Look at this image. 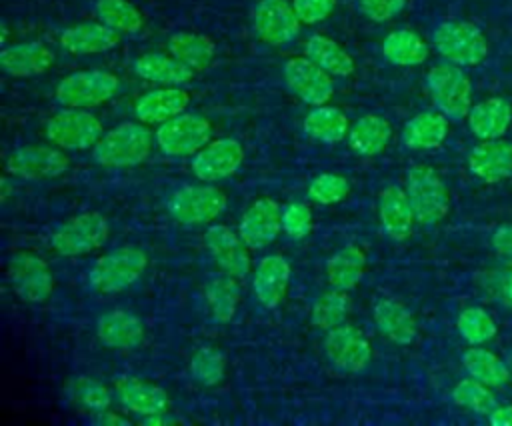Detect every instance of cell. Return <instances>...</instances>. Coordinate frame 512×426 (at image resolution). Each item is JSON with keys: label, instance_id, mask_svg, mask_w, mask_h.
<instances>
[{"label": "cell", "instance_id": "obj_47", "mask_svg": "<svg viewBox=\"0 0 512 426\" xmlns=\"http://www.w3.org/2000/svg\"><path fill=\"white\" fill-rule=\"evenodd\" d=\"M292 8L302 24H316L332 14L336 0H292Z\"/></svg>", "mask_w": 512, "mask_h": 426}, {"label": "cell", "instance_id": "obj_36", "mask_svg": "<svg viewBox=\"0 0 512 426\" xmlns=\"http://www.w3.org/2000/svg\"><path fill=\"white\" fill-rule=\"evenodd\" d=\"M382 56L396 66H418L428 58V46L416 32L402 28L382 40Z\"/></svg>", "mask_w": 512, "mask_h": 426}, {"label": "cell", "instance_id": "obj_34", "mask_svg": "<svg viewBox=\"0 0 512 426\" xmlns=\"http://www.w3.org/2000/svg\"><path fill=\"white\" fill-rule=\"evenodd\" d=\"M306 56L316 62L330 76L346 78L354 72L352 56L332 38L324 34H312L306 40Z\"/></svg>", "mask_w": 512, "mask_h": 426}, {"label": "cell", "instance_id": "obj_17", "mask_svg": "<svg viewBox=\"0 0 512 426\" xmlns=\"http://www.w3.org/2000/svg\"><path fill=\"white\" fill-rule=\"evenodd\" d=\"M204 242L222 272L236 278H244L250 272V256L246 250L248 244L228 226H210L204 234Z\"/></svg>", "mask_w": 512, "mask_h": 426}, {"label": "cell", "instance_id": "obj_38", "mask_svg": "<svg viewBox=\"0 0 512 426\" xmlns=\"http://www.w3.org/2000/svg\"><path fill=\"white\" fill-rule=\"evenodd\" d=\"M96 14L118 34H136L144 26L142 12L128 0H98Z\"/></svg>", "mask_w": 512, "mask_h": 426}, {"label": "cell", "instance_id": "obj_46", "mask_svg": "<svg viewBox=\"0 0 512 426\" xmlns=\"http://www.w3.org/2000/svg\"><path fill=\"white\" fill-rule=\"evenodd\" d=\"M282 230L290 238H304L312 230V212L304 202H292L282 210Z\"/></svg>", "mask_w": 512, "mask_h": 426}, {"label": "cell", "instance_id": "obj_41", "mask_svg": "<svg viewBox=\"0 0 512 426\" xmlns=\"http://www.w3.org/2000/svg\"><path fill=\"white\" fill-rule=\"evenodd\" d=\"M456 328L470 344H484L496 334V324L482 308H466L458 314Z\"/></svg>", "mask_w": 512, "mask_h": 426}, {"label": "cell", "instance_id": "obj_3", "mask_svg": "<svg viewBox=\"0 0 512 426\" xmlns=\"http://www.w3.org/2000/svg\"><path fill=\"white\" fill-rule=\"evenodd\" d=\"M432 44L442 58L456 66H476L488 54L484 34L470 22H442L432 34Z\"/></svg>", "mask_w": 512, "mask_h": 426}, {"label": "cell", "instance_id": "obj_9", "mask_svg": "<svg viewBox=\"0 0 512 426\" xmlns=\"http://www.w3.org/2000/svg\"><path fill=\"white\" fill-rule=\"evenodd\" d=\"M226 208V194L216 186H182L168 198V212L180 224H208Z\"/></svg>", "mask_w": 512, "mask_h": 426}, {"label": "cell", "instance_id": "obj_42", "mask_svg": "<svg viewBox=\"0 0 512 426\" xmlns=\"http://www.w3.org/2000/svg\"><path fill=\"white\" fill-rule=\"evenodd\" d=\"M452 398L458 406L468 408L476 414H490L498 406L496 398L488 392L486 384L476 378L458 382L456 388L452 390Z\"/></svg>", "mask_w": 512, "mask_h": 426}, {"label": "cell", "instance_id": "obj_37", "mask_svg": "<svg viewBox=\"0 0 512 426\" xmlns=\"http://www.w3.org/2000/svg\"><path fill=\"white\" fill-rule=\"evenodd\" d=\"M240 300V288L236 276L220 272L212 274L206 284V302L210 306L212 316L218 322H230L236 314V306Z\"/></svg>", "mask_w": 512, "mask_h": 426}, {"label": "cell", "instance_id": "obj_33", "mask_svg": "<svg viewBox=\"0 0 512 426\" xmlns=\"http://www.w3.org/2000/svg\"><path fill=\"white\" fill-rule=\"evenodd\" d=\"M168 52L176 60L186 64L190 70L198 72V70H204V68H208L212 64L214 54H216V46L204 34L176 32L168 40Z\"/></svg>", "mask_w": 512, "mask_h": 426}, {"label": "cell", "instance_id": "obj_2", "mask_svg": "<svg viewBox=\"0 0 512 426\" xmlns=\"http://www.w3.org/2000/svg\"><path fill=\"white\" fill-rule=\"evenodd\" d=\"M148 258L136 246H122L100 256L90 268L88 282L92 290L110 294L132 286L146 270Z\"/></svg>", "mask_w": 512, "mask_h": 426}, {"label": "cell", "instance_id": "obj_45", "mask_svg": "<svg viewBox=\"0 0 512 426\" xmlns=\"http://www.w3.org/2000/svg\"><path fill=\"white\" fill-rule=\"evenodd\" d=\"M348 190L350 184L342 174H320L308 186L310 198L320 204L342 202L348 196Z\"/></svg>", "mask_w": 512, "mask_h": 426}, {"label": "cell", "instance_id": "obj_1", "mask_svg": "<svg viewBox=\"0 0 512 426\" xmlns=\"http://www.w3.org/2000/svg\"><path fill=\"white\" fill-rule=\"evenodd\" d=\"M154 134L138 122H124L102 134L92 158L106 168H128L144 162L152 150Z\"/></svg>", "mask_w": 512, "mask_h": 426}, {"label": "cell", "instance_id": "obj_39", "mask_svg": "<svg viewBox=\"0 0 512 426\" xmlns=\"http://www.w3.org/2000/svg\"><path fill=\"white\" fill-rule=\"evenodd\" d=\"M462 362H464V368L468 370V374L472 378L484 382L486 386H502L508 380V370H506L504 362L484 348L466 350L462 354Z\"/></svg>", "mask_w": 512, "mask_h": 426}, {"label": "cell", "instance_id": "obj_50", "mask_svg": "<svg viewBox=\"0 0 512 426\" xmlns=\"http://www.w3.org/2000/svg\"><path fill=\"white\" fill-rule=\"evenodd\" d=\"M490 424H494V426H512V406H496L490 412Z\"/></svg>", "mask_w": 512, "mask_h": 426}, {"label": "cell", "instance_id": "obj_10", "mask_svg": "<svg viewBox=\"0 0 512 426\" xmlns=\"http://www.w3.org/2000/svg\"><path fill=\"white\" fill-rule=\"evenodd\" d=\"M106 236V218L100 212H82L52 234V248L62 256H80L102 246Z\"/></svg>", "mask_w": 512, "mask_h": 426}, {"label": "cell", "instance_id": "obj_43", "mask_svg": "<svg viewBox=\"0 0 512 426\" xmlns=\"http://www.w3.org/2000/svg\"><path fill=\"white\" fill-rule=\"evenodd\" d=\"M190 372L200 384L214 386L224 376V356L216 348L204 346L192 356Z\"/></svg>", "mask_w": 512, "mask_h": 426}, {"label": "cell", "instance_id": "obj_27", "mask_svg": "<svg viewBox=\"0 0 512 426\" xmlns=\"http://www.w3.org/2000/svg\"><path fill=\"white\" fill-rule=\"evenodd\" d=\"M374 322L388 340L402 346L410 344L418 332L410 310L392 298H382L374 304Z\"/></svg>", "mask_w": 512, "mask_h": 426}, {"label": "cell", "instance_id": "obj_23", "mask_svg": "<svg viewBox=\"0 0 512 426\" xmlns=\"http://www.w3.org/2000/svg\"><path fill=\"white\" fill-rule=\"evenodd\" d=\"M468 168L486 182H498L512 176V144L486 140L468 154Z\"/></svg>", "mask_w": 512, "mask_h": 426}, {"label": "cell", "instance_id": "obj_26", "mask_svg": "<svg viewBox=\"0 0 512 426\" xmlns=\"http://www.w3.org/2000/svg\"><path fill=\"white\" fill-rule=\"evenodd\" d=\"M116 394L120 404L140 416H152L166 412L168 408V396L166 392L150 382L136 380V378H126L116 384Z\"/></svg>", "mask_w": 512, "mask_h": 426}, {"label": "cell", "instance_id": "obj_32", "mask_svg": "<svg viewBox=\"0 0 512 426\" xmlns=\"http://www.w3.org/2000/svg\"><path fill=\"white\" fill-rule=\"evenodd\" d=\"M366 254L360 246L348 244L326 262L328 284L336 290H352L364 276Z\"/></svg>", "mask_w": 512, "mask_h": 426}, {"label": "cell", "instance_id": "obj_8", "mask_svg": "<svg viewBox=\"0 0 512 426\" xmlns=\"http://www.w3.org/2000/svg\"><path fill=\"white\" fill-rule=\"evenodd\" d=\"M44 132L46 138L62 150H86L104 134L100 120L82 108H68L54 114L46 122Z\"/></svg>", "mask_w": 512, "mask_h": 426}, {"label": "cell", "instance_id": "obj_40", "mask_svg": "<svg viewBox=\"0 0 512 426\" xmlns=\"http://www.w3.org/2000/svg\"><path fill=\"white\" fill-rule=\"evenodd\" d=\"M348 314V298L344 290L332 288L330 292H324L312 306L310 320L316 328L332 330L340 324H344Z\"/></svg>", "mask_w": 512, "mask_h": 426}, {"label": "cell", "instance_id": "obj_24", "mask_svg": "<svg viewBox=\"0 0 512 426\" xmlns=\"http://www.w3.org/2000/svg\"><path fill=\"white\" fill-rule=\"evenodd\" d=\"M60 44L70 54H102L118 44V32L104 22H80L60 34Z\"/></svg>", "mask_w": 512, "mask_h": 426}, {"label": "cell", "instance_id": "obj_5", "mask_svg": "<svg viewBox=\"0 0 512 426\" xmlns=\"http://www.w3.org/2000/svg\"><path fill=\"white\" fill-rule=\"evenodd\" d=\"M118 86L116 74L108 70H78L58 82L54 96L66 108H90L110 100Z\"/></svg>", "mask_w": 512, "mask_h": 426}, {"label": "cell", "instance_id": "obj_16", "mask_svg": "<svg viewBox=\"0 0 512 426\" xmlns=\"http://www.w3.org/2000/svg\"><path fill=\"white\" fill-rule=\"evenodd\" d=\"M68 168L64 152L50 146H24L14 150L6 160V170L12 176L26 180L56 178Z\"/></svg>", "mask_w": 512, "mask_h": 426}, {"label": "cell", "instance_id": "obj_35", "mask_svg": "<svg viewBox=\"0 0 512 426\" xmlns=\"http://www.w3.org/2000/svg\"><path fill=\"white\" fill-rule=\"evenodd\" d=\"M304 132L318 142L324 144H332V142H340L342 138L348 136L350 124L346 114L340 108L334 106H316L314 110H310L304 116Z\"/></svg>", "mask_w": 512, "mask_h": 426}, {"label": "cell", "instance_id": "obj_14", "mask_svg": "<svg viewBox=\"0 0 512 426\" xmlns=\"http://www.w3.org/2000/svg\"><path fill=\"white\" fill-rule=\"evenodd\" d=\"M324 352L330 364L342 372H360L372 358L368 338L354 326H336L324 338Z\"/></svg>", "mask_w": 512, "mask_h": 426}, {"label": "cell", "instance_id": "obj_49", "mask_svg": "<svg viewBox=\"0 0 512 426\" xmlns=\"http://www.w3.org/2000/svg\"><path fill=\"white\" fill-rule=\"evenodd\" d=\"M492 244H494V248H496L500 254L512 256V224L498 228V230L494 232Z\"/></svg>", "mask_w": 512, "mask_h": 426}, {"label": "cell", "instance_id": "obj_18", "mask_svg": "<svg viewBox=\"0 0 512 426\" xmlns=\"http://www.w3.org/2000/svg\"><path fill=\"white\" fill-rule=\"evenodd\" d=\"M282 230V210L276 200L260 198L256 200L240 218L238 234L250 248H260L276 240Z\"/></svg>", "mask_w": 512, "mask_h": 426}, {"label": "cell", "instance_id": "obj_4", "mask_svg": "<svg viewBox=\"0 0 512 426\" xmlns=\"http://www.w3.org/2000/svg\"><path fill=\"white\" fill-rule=\"evenodd\" d=\"M406 194L410 198L414 216L420 224L432 226L448 212V190L440 176L424 164H416L406 174Z\"/></svg>", "mask_w": 512, "mask_h": 426}, {"label": "cell", "instance_id": "obj_13", "mask_svg": "<svg viewBox=\"0 0 512 426\" xmlns=\"http://www.w3.org/2000/svg\"><path fill=\"white\" fill-rule=\"evenodd\" d=\"M300 18L286 0H260L252 14L256 36L270 46H284L300 32Z\"/></svg>", "mask_w": 512, "mask_h": 426}, {"label": "cell", "instance_id": "obj_25", "mask_svg": "<svg viewBox=\"0 0 512 426\" xmlns=\"http://www.w3.org/2000/svg\"><path fill=\"white\" fill-rule=\"evenodd\" d=\"M96 334L108 348H134L144 338V324L132 312L112 310L98 318Z\"/></svg>", "mask_w": 512, "mask_h": 426}, {"label": "cell", "instance_id": "obj_31", "mask_svg": "<svg viewBox=\"0 0 512 426\" xmlns=\"http://www.w3.org/2000/svg\"><path fill=\"white\" fill-rule=\"evenodd\" d=\"M448 134V116L438 112H420L412 116L402 130L404 146L412 150H430L444 142Z\"/></svg>", "mask_w": 512, "mask_h": 426}, {"label": "cell", "instance_id": "obj_29", "mask_svg": "<svg viewBox=\"0 0 512 426\" xmlns=\"http://www.w3.org/2000/svg\"><path fill=\"white\" fill-rule=\"evenodd\" d=\"M348 146L358 156L380 154L392 138V126L384 116L366 114L360 116L348 130Z\"/></svg>", "mask_w": 512, "mask_h": 426}, {"label": "cell", "instance_id": "obj_48", "mask_svg": "<svg viewBox=\"0 0 512 426\" xmlns=\"http://www.w3.org/2000/svg\"><path fill=\"white\" fill-rule=\"evenodd\" d=\"M404 6L406 0H358L360 12L372 22H386L394 18Z\"/></svg>", "mask_w": 512, "mask_h": 426}, {"label": "cell", "instance_id": "obj_51", "mask_svg": "<svg viewBox=\"0 0 512 426\" xmlns=\"http://www.w3.org/2000/svg\"><path fill=\"white\" fill-rule=\"evenodd\" d=\"M96 420H98V422H102V424H126V418H122L120 414H110L108 410L98 412Z\"/></svg>", "mask_w": 512, "mask_h": 426}, {"label": "cell", "instance_id": "obj_19", "mask_svg": "<svg viewBox=\"0 0 512 426\" xmlns=\"http://www.w3.org/2000/svg\"><path fill=\"white\" fill-rule=\"evenodd\" d=\"M378 216L384 234L392 240H406L414 228V210L406 190L400 186H386L378 200Z\"/></svg>", "mask_w": 512, "mask_h": 426}, {"label": "cell", "instance_id": "obj_11", "mask_svg": "<svg viewBox=\"0 0 512 426\" xmlns=\"http://www.w3.org/2000/svg\"><path fill=\"white\" fill-rule=\"evenodd\" d=\"M8 280L12 290L30 304H40L54 290V276L48 264L30 252H18L8 262Z\"/></svg>", "mask_w": 512, "mask_h": 426}, {"label": "cell", "instance_id": "obj_7", "mask_svg": "<svg viewBox=\"0 0 512 426\" xmlns=\"http://www.w3.org/2000/svg\"><path fill=\"white\" fill-rule=\"evenodd\" d=\"M210 122L200 114L182 112L158 126L154 140L166 156L196 154L210 142Z\"/></svg>", "mask_w": 512, "mask_h": 426}, {"label": "cell", "instance_id": "obj_44", "mask_svg": "<svg viewBox=\"0 0 512 426\" xmlns=\"http://www.w3.org/2000/svg\"><path fill=\"white\" fill-rule=\"evenodd\" d=\"M70 396L92 412H102L110 404V390L88 376H80L70 384Z\"/></svg>", "mask_w": 512, "mask_h": 426}, {"label": "cell", "instance_id": "obj_28", "mask_svg": "<svg viewBox=\"0 0 512 426\" xmlns=\"http://www.w3.org/2000/svg\"><path fill=\"white\" fill-rule=\"evenodd\" d=\"M512 120V108L504 98H488L478 102L468 112V126L482 140L500 138Z\"/></svg>", "mask_w": 512, "mask_h": 426}, {"label": "cell", "instance_id": "obj_6", "mask_svg": "<svg viewBox=\"0 0 512 426\" xmlns=\"http://www.w3.org/2000/svg\"><path fill=\"white\" fill-rule=\"evenodd\" d=\"M426 86L436 108L452 118L460 120L468 116L472 108V86L468 76L456 64H438L428 70Z\"/></svg>", "mask_w": 512, "mask_h": 426}, {"label": "cell", "instance_id": "obj_15", "mask_svg": "<svg viewBox=\"0 0 512 426\" xmlns=\"http://www.w3.org/2000/svg\"><path fill=\"white\" fill-rule=\"evenodd\" d=\"M242 160L244 148L236 138H218L194 154L192 172L202 182H216L234 174Z\"/></svg>", "mask_w": 512, "mask_h": 426}, {"label": "cell", "instance_id": "obj_22", "mask_svg": "<svg viewBox=\"0 0 512 426\" xmlns=\"http://www.w3.org/2000/svg\"><path fill=\"white\" fill-rule=\"evenodd\" d=\"M190 96L178 86L150 90L134 104V114L144 124H162L186 110Z\"/></svg>", "mask_w": 512, "mask_h": 426}, {"label": "cell", "instance_id": "obj_30", "mask_svg": "<svg viewBox=\"0 0 512 426\" xmlns=\"http://www.w3.org/2000/svg\"><path fill=\"white\" fill-rule=\"evenodd\" d=\"M134 72L150 82L164 84V86H180L188 82L194 74L186 64L176 60L172 54H160V52H146L134 60Z\"/></svg>", "mask_w": 512, "mask_h": 426}, {"label": "cell", "instance_id": "obj_20", "mask_svg": "<svg viewBox=\"0 0 512 426\" xmlns=\"http://www.w3.org/2000/svg\"><path fill=\"white\" fill-rule=\"evenodd\" d=\"M288 280H290L288 260L280 254L264 256L258 262L252 278V288L258 302L264 304L266 308H276L286 296Z\"/></svg>", "mask_w": 512, "mask_h": 426}, {"label": "cell", "instance_id": "obj_21", "mask_svg": "<svg viewBox=\"0 0 512 426\" xmlns=\"http://www.w3.org/2000/svg\"><path fill=\"white\" fill-rule=\"evenodd\" d=\"M54 62L52 50L42 42H20L0 52V66L14 78H30L44 74Z\"/></svg>", "mask_w": 512, "mask_h": 426}, {"label": "cell", "instance_id": "obj_12", "mask_svg": "<svg viewBox=\"0 0 512 426\" xmlns=\"http://www.w3.org/2000/svg\"><path fill=\"white\" fill-rule=\"evenodd\" d=\"M284 82L288 90L302 102L312 106L326 104L334 94V82L326 70H322L308 56L290 58L284 64Z\"/></svg>", "mask_w": 512, "mask_h": 426}]
</instances>
